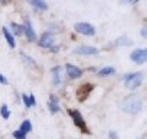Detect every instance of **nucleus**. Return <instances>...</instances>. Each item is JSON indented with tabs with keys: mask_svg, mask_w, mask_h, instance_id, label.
Segmentation results:
<instances>
[{
	"mask_svg": "<svg viewBox=\"0 0 147 139\" xmlns=\"http://www.w3.org/2000/svg\"><path fill=\"white\" fill-rule=\"evenodd\" d=\"M130 59L136 64H144L147 59V50L146 49H135L130 54Z\"/></svg>",
	"mask_w": 147,
	"mask_h": 139,
	"instance_id": "obj_7",
	"label": "nucleus"
},
{
	"mask_svg": "<svg viewBox=\"0 0 147 139\" xmlns=\"http://www.w3.org/2000/svg\"><path fill=\"white\" fill-rule=\"evenodd\" d=\"M54 36L52 32H44V33L40 36V38L38 41V44L39 47H43V48H52L53 44H54Z\"/></svg>",
	"mask_w": 147,
	"mask_h": 139,
	"instance_id": "obj_6",
	"label": "nucleus"
},
{
	"mask_svg": "<svg viewBox=\"0 0 147 139\" xmlns=\"http://www.w3.org/2000/svg\"><path fill=\"white\" fill-rule=\"evenodd\" d=\"M69 114L71 116V118L74 121V124H75V126L79 128L81 132L90 134V131H88V128H87V126H86V122L84 121V117H82V114L80 113V111H77V110H69Z\"/></svg>",
	"mask_w": 147,
	"mask_h": 139,
	"instance_id": "obj_3",
	"label": "nucleus"
},
{
	"mask_svg": "<svg viewBox=\"0 0 147 139\" xmlns=\"http://www.w3.org/2000/svg\"><path fill=\"white\" fill-rule=\"evenodd\" d=\"M113 74H115V69L113 67H105L98 72V76H110Z\"/></svg>",
	"mask_w": 147,
	"mask_h": 139,
	"instance_id": "obj_16",
	"label": "nucleus"
},
{
	"mask_svg": "<svg viewBox=\"0 0 147 139\" xmlns=\"http://www.w3.org/2000/svg\"><path fill=\"white\" fill-rule=\"evenodd\" d=\"M3 35L5 37V41L7 42V44L10 46V48H15V38H13V36L10 33V31H9L6 27H3Z\"/></svg>",
	"mask_w": 147,
	"mask_h": 139,
	"instance_id": "obj_14",
	"label": "nucleus"
},
{
	"mask_svg": "<svg viewBox=\"0 0 147 139\" xmlns=\"http://www.w3.org/2000/svg\"><path fill=\"white\" fill-rule=\"evenodd\" d=\"M109 138L110 139H119V136L117 134V132H109Z\"/></svg>",
	"mask_w": 147,
	"mask_h": 139,
	"instance_id": "obj_24",
	"label": "nucleus"
},
{
	"mask_svg": "<svg viewBox=\"0 0 147 139\" xmlns=\"http://www.w3.org/2000/svg\"><path fill=\"white\" fill-rule=\"evenodd\" d=\"M0 114H1V117L4 118V119H7L9 117H10V111H9V108H7V106L6 105H3L1 106V108H0Z\"/></svg>",
	"mask_w": 147,
	"mask_h": 139,
	"instance_id": "obj_20",
	"label": "nucleus"
},
{
	"mask_svg": "<svg viewBox=\"0 0 147 139\" xmlns=\"http://www.w3.org/2000/svg\"><path fill=\"white\" fill-rule=\"evenodd\" d=\"M61 67H55L52 69V79H53V84L55 86H58V85H60L61 84Z\"/></svg>",
	"mask_w": 147,
	"mask_h": 139,
	"instance_id": "obj_12",
	"label": "nucleus"
},
{
	"mask_svg": "<svg viewBox=\"0 0 147 139\" xmlns=\"http://www.w3.org/2000/svg\"><path fill=\"white\" fill-rule=\"evenodd\" d=\"M0 3H5V0H0Z\"/></svg>",
	"mask_w": 147,
	"mask_h": 139,
	"instance_id": "obj_27",
	"label": "nucleus"
},
{
	"mask_svg": "<svg viewBox=\"0 0 147 139\" xmlns=\"http://www.w3.org/2000/svg\"><path fill=\"white\" fill-rule=\"evenodd\" d=\"M92 90H93V85H91V84H84V85H81L79 89H77V91H76L77 100H79L80 102H84L87 97L90 96Z\"/></svg>",
	"mask_w": 147,
	"mask_h": 139,
	"instance_id": "obj_5",
	"label": "nucleus"
},
{
	"mask_svg": "<svg viewBox=\"0 0 147 139\" xmlns=\"http://www.w3.org/2000/svg\"><path fill=\"white\" fill-rule=\"evenodd\" d=\"M136 1H139V0H121V3L125 4V5H132V4H135Z\"/></svg>",
	"mask_w": 147,
	"mask_h": 139,
	"instance_id": "obj_23",
	"label": "nucleus"
},
{
	"mask_svg": "<svg viewBox=\"0 0 147 139\" xmlns=\"http://www.w3.org/2000/svg\"><path fill=\"white\" fill-rule=\"evenodd\" d=\"M65 69H66L67 75L71 79H79V78L82 76V74H84V72H82L79 67L72 65V64H69V63L65 65Z\"/></svg>",
	"mask_w": 147,
	"mask_h": 139,
	"instance_id": "obj_9",
	"label": "nucleus"
},
{
	"mask_svg": "<svg viewBox=\"0 0 147 139\" xmlns=\"http://www.w3.org/2000/svg\"><path fill=\"white\" fill-rule=\"evenodd\" d=\"M141 35L144 36V38H146V27H144V30L141 31Z\"/></svg>",
	"mask_w": 147,
	"mask_h": 139,
	"instance_id": "obj_25",
	"label": "nucleus"
},
{
	"mask_svg": "<svg viewBox=\"0 0 147 139\" xmlns=\"http://www.w3.org/2000/svg\"><path fill=\"white\" fill-rule=\"evenodd\" d=\"M99 50L96 47H91V46H80L74 49V53L75 54H80V55H94L98 54Z\"/></svg>",
	"mask_w": 147,
	"mask_h": 139,
	"instance_id": "obj_8",
	"label": "nucleus"
},
{
	"mask_svg": "<svg viewBox=\"0 0 147 139\" xmlns=\"http://www.w3.org/2000/svg\"><path fill=\"white\" fill-rule=\"evenodd\" d=\"M50 49H52V52H58V47H52Z\"/></svg>",
	"mask_w": 147,
	"mask_h": 139,
	"instance_id": "obj_26",
	"label": "nucleus"
},
{
	"mask_svg": "<svg viewBox=\"0 0 147 139\" xmlns=\"http://www.w3.org/2000/svg\"><path fill=\"white\" fill-rule=\"evenodd\" d=\"M48 108L50 111V113H58L60 111V106H59V100L55 95H50L49 97V102H48Z\"/></svg>",
	"mask_w": 147,
	"mask_h": 139,
	"instance_id": "obj_11",
	"label": "nucleus"
},
{
	"mask_svg": "<svg viewBox=\"0 0 147 139\" xmlns=\"http://www.w3.org/2000/svg\"><path fill=\"white\" fill-rule=\"evenodd\" d=\"M114 44H115V46H124V47H129V46L134 44V42H132L129 37L123 36V37H119V38H117L115 41H114Z\"/></svg>",
	"mask_w": 147,
	"mask_h": 139,
	"instance_id": "obj_15",
	"label": "nucleus"
},
{
	"mask_svg": "<svg viewBox=\"0 0 147 139\" xmlns=\"http://www.w3.org/2000/svg\"><path fill=\"white\" fill-rule=\"evenodd\" d=\"M24 32H25V36L27 37L28 41H34L36 40V32H34V29L32 27V24L31 21L27 18L25 21V25H24Z\"/></svg>",
	"mask_w": 147,
	"mask_h": 139,
	"instance_id": "obj_10",
	"label": "nucleus"
},
{
	"mask_svg": "<svg viewBox=\"0 0 147 139\" xmlns=\"http://www.w3.org/2000/svg\"><path fill=\"white\" fill-rule=\"evenodd\" d=\"M10 26H11V29L13 30V32H15V35L20 36V35L24 33V26H22V25H18V24H15V22H12Z\"/></svg>",
	"mask_w": 147,
	"mask_h": 139,
	"instance_id": "obj_19",
	"label": "nucleus"
},
{
	"mask_svg": "<svg viewBox=\"0 0 147 139\" xmlns=\"http://www.w3.org/2000/svg\"><path fill=\"white\" fill-rule=\"evenodd\" d=\"M27 3L33 7L38 9V10H42V11L48 10V4L45 3L44 0H27Z\"/></svg>",
	"mask_w": 147,
	"mask_h": 139,
	"instance_id": "obj_13",
	"label": "nucleus"
},
{
	"mask_svg": "<svg viewBox=\"0 0 147 139\" xmlns=\"http://www.w3.org/2000/svg\"><path fill=\"white\" fill-rule=\"evenodd\" d=\"M120 108L126 113L136 114L142 110V99L139 95H130L120 104Z\"/></svg>",
	"mask_w": 147,
	"mask_h": 139,
	"instance_id": "obj_1",
	"label": "nucleus"
},
{
	"mask_svg": "<svg viewBox=\"0 0 147 139\" xmlns=\"http://www.w3.org/2000/svg\"><path fill=\"white\" fill-rule=\"evenodd\" d=\"M0 82H1L3 85H7V84H9V81H7L6 76H4L1 73H0Z\"/></svg>",
	"mask_w": 147,
	"mask_h": 139,
	"instance_id": "obj_22",
	"label": "nucleus"
},
{
	"mask_svg": "<svg viewBox=\"0 0 147 139\" xmlns=\"http://www.w3.org/2000/svg\"><path fill=\"white\" fill-rule=\"evenodd\" d=\"M74 29L77 33L85 35V36H94L96 33V29L88 22H77L74 25Z\"/></svg>",
	"mask_w": 147,
	"mask_h": 139,
	"instance_id": "obj_4",
	"label": "nucleus"
},
{
	"mask_svg": "<svg viewBox=\"0 0 147 139\" xmlns=\"http://www.w3.org/2000/svg\"><path fill=\"white\" fill-rule=\"evenodd\" d=\"M22 100H24V102L26 105V107H31V106H33L36 105V99H34V95H30V96H27V95H22Z\"/></svg>",
	"mask_w": 147,
	"mask_h": 139,
	"instance_id": "obj_17",
	"label": "nucleus"
},
{
	"mask_svg": "<svg viewBox=\"0 0 147 139\" xmlns=\"http://www.w3.org/2000/svg\"><path fill=\"white\" fill-rule=\"evenodd\" d=\"M20 131H22L24 133H28V132H31L32 131V124H31V122L28 121V119H26V121H24L21 123V127H20Z\"/></svg>",
	"mask_w": 147,
	"mask_h": 139,
	"instance_id": "obj_18",
	"label": "nucleus"
},
{
	"mask_svg": "<svg viewBox=\"0 0 147 139\" xmlns=\"http://www.w3.org/2000/svg\"><path fill=\"white\" fill-rule=\"evenodd\" d=\"M12 136L15 137V139H26V133H24L22 131H20V129H17V131L13 132Z\"/></svg>",
	"mask_w": 147,
	"mask_h": 139,
	"instance_id": "obj_21",
	"label": "nucleus"
},
{
	"mask_svg": "<svg viewBox=\"0 0 147 139\" xmlns=\"http://www.w3.org/2000/svg\"><path fill=\"white\" fill-rule=\"evenodd\" d=\"M142 79H144L142 73H130L124 76V84L126 89L135 90L142 84Z\"/></svg>",
	"mask_w": 147,
	"mask_h": 139,
	"instance_id": "obj_2",
	"label": "nucleus"
}]
</instances>
